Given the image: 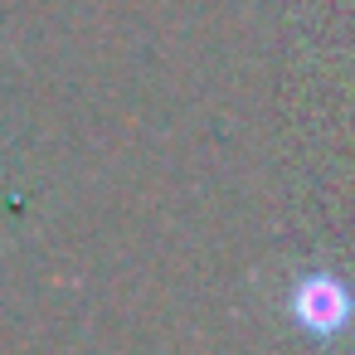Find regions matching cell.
I'll return each instance as SVG.
<instances>
[{
    "instance_id": "1",
    "label": "cell",
    "mask_w": 355,
    "mask_h": 355,
    "mask_svg": "<svg viewBox=\"0 0 355 355\" xmlns=\"http://www.w3.org/2000/svg\"><path fill=\"white\" fill-rule=\"evenodd\" d=\"M287 321L306 340H340L355 326V292L331 268H306L287 282Z\"/></svg>"
}]
</instances>
